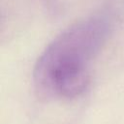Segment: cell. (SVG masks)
Listing matches in <instances>:
<instances>
[{"mask_svg": "<svg viewBox=\"0 0 124 124\" xmlns=\"http://www.w3.org/2000/svg\"><path fill=\"white\" fill-rule=\"evenodd\" d=\"M113 18L97 13L72 24L57 35L38 57L33 81L45 99H73L89 85L91 65L109 38Z\"/></svg>", "mask_w": 124, "mask_h": 124, "instance_id": "cell-1", "label": "cell"}]
</instances>
